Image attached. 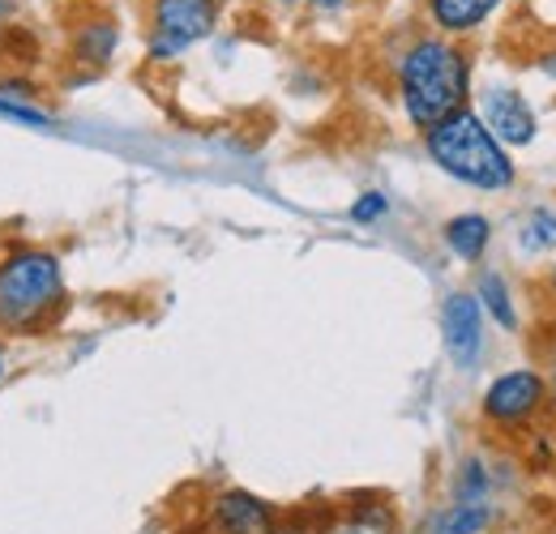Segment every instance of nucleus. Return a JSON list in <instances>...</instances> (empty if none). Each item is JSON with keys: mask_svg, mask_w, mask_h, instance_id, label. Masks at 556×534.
Wrapping results in <instances>:
<instances>
[{"mask_svg": "<svg viewBox=\"0 0 556 534\" xmlns=\"http://www.w3.org/2000/svg\"><path fill=\"white\" fill-rule=\"evenodd\" d=\"M488 522H492L488 505H454L450 513H441V518H437L432 534H480Z\"/></svg>", "mask_w": 556, "mask_h": 534, "instance_id": "14", "label": "nucleus"}, {"mask_svg": "<svg viewBox=\"0 0 556 534\" xmlns=\"http://www.w3.org/2000/svg\"><path fill=\"white\" fill-rule=\"evenodd\" d=\"M116 43H121V26H116L112 17H90V22H81L77 35H73V56H77L81 65L103 68L116 56Z\"/></svg>", "mask_w": 556, "mask_h": 534, "instance_id": "9", "label": "nucleus"}, {"mask_svg": "<svg viewBox=\"0 0 556 534\" xmlns=\"http://www.w3.org/2000/svg\"><path fill=\"white\" fill-rule=\"evenodd\" d=\"M65 278L56 253L17 249L0 262V326L4 330H39L61 304Z\"/></svg>", "mask_w": 556, "mask_h": 534, "instance_id": "3", "label": "nucleus"}, {"mask_svg": "<svg viewBox=\"0 0 556 534\" xmlns=\"http://www.w3.org/2000/svg\"><path fill=\"white\" fill-rule=\"evenodd\" d=\"M548 282H553V291H556V266H553V274H548Z\"/></svg>", "mask_w": 556, "mask_h": 534, "instance_id": "22", "label": "nucleus"}, {"mask_svg": "<svg viewBox=\"0 0 556 534\" xmlns=\"http://www.w3.org/2000/svg\"><path fill=\"white\" fill-rule=\"evenodd\" d=\"M287 4H295V0H287Z\"/></svg>", "mask_w": 556, "mask_h": 534, "instance_id": "24", "label": "nucleus"}, {"mask_svg": "<svg viewBox=\"0 0 556 534\" xmlns=\"http://www.w3.org/2000/svg\"><path fill=\"white\" fill-rule=\"evenodd\" d=\"M0 116H4V120H17V125H26V129H52V120H48L39 107H26V103L0 99Z\"/></svg>", "mask_w": 556, "mask_h": 534, "instance_id": "17", "label": "nucleus"}, {"mask_svg": "<svg viewBox=\"0 0 556 534\" xmlns=\"http://www.w3.org/2000/svg\"><path fill=\"white\" fill-rule=\"evenodd\" d=\"M441 338H445L450 359L463 372L480 364V355H484V308H480V300L471 291L445 295V304H441Z\"/></svg>", "mask_w": 556, "mask_h": 534, "instance_id": "5", "label": "nucleus"}, {"mask_svg": "<svg viewBox=\"0 0 556 534\" xmlns=\"http://www.w3.org/2000/svg\"><path fill=\"white\" fill-rule=\"evenodd\" d=\"M476 300H480V308L492 313V321H496L501 330H514V326H518V313H514V300H509V287H505L501 274H480Z\"/></svg>", "mask_w": 556, "mask_h": 534, "instance_id": "12", "label": "nucleus"}, {"mask_svg": "<svg viewBox=\"0 0 556 534\" xmlns=\"http://www.w3.org/2000/svg\"><path fill=\"white\" fill-rule=\"evenodd\" d=\"M0 377H4V351H0Z\"/></svg>", "mask_w": 556, "mask_h": 534, "instance_id": "23", "label": "nucleus"}, {"mask_svg": "<svg viewBox=\"0 0 556 534\" xmlns=\"http://www.w3.org/2000/svg\"><path fill=\"white\" fill-rule=\"evenodd\" d=\"M544 398H548L544 377L531 372V368H518V372H505V377H496L488 385L484 415L492 423H501V428H518V423H527L544 406Z\"/></svg>", "mask_w": 556, "mask_h": 534, "instance_id": "6", "label": "nucleus"}, {"mask_svg": "<svg viewBox=\"0 0 556 534\" xmlns=\"http://www.w3.org/2000/svg\"><path fill=\"white\" fill-rule=\"evenodd\" d=\"M518 244H522V253H548V249H556V209H544V205L531 209L522 231H518Z\"/></svg>", "mask_w": 556, "mask_h": 534, "instance_id": "13", "label": "nucleus"}, {"mask_svg": "<svg viewBox=\"0 0 556 534\" xmlns=\"http://www.w3.org/2000/svg\"><path fill=\"white\" fill-rule=\"evenodd\" d=\"M488 240H492V227H488L484 214H458V218L445 223V244H450L454 257H463V262H480Z\"/></svg>", "mask_w": 556, "mask_h": 534, "instance_id": "11", "label": "nucleus"}, {"mask_svg": "<svg viewBox=\"0 0 556 534\" xmlns=\"http://www.w3.org/2000/svg\"><path fill=\"white\" fill-rule=\"evenodd\" d=\"M540 68H544L548 77H556V52H544V56H540Z\"/></svg>", "mask_w": 556, "mask_h": 534, "instance_id": "20", "label": "nucleus"}, {"mask_svg": "<svg viewBox=\"0 0 556 534\" xmlns=\"http://www.w3.org/2000/svg\"><path fill=\"white\" fill-rule=\"evenodd\" d=\"M214 526L223 534H275V509L253 492H223L214 500Z\"/></svg>", "mask_w": 556, "mask_h": 534, "instance_id": "8", "label": "nucleus"}, {"mask_svg": "<svg viewBox=\"0 0 556 534\" xmlns=\"http://www.w3.org/2000/svg\"><path fill=\"white\" fill-rule=\"evenodd\" d=\"M484 496H488L484 462H463V474H458V505H484Z\"/></svg>", "mask_w": 556, "mask_h": 534, "instance_id": "16", "label": "nucleus"}, {"mask_svg": "<svg viewBox=\"0 0 556 534\" xmlns=\"http://www.w3.org/2000/svg\"><path fill=\"white\" fill-rule=\"evenodd\" d=\"M0 90H9V94H35L30 81H0Z\"/></svg>", "mask_w": 556, "mask_h": 534, "instance_id": "19", "label": "nucleus"}, {"mask_svg": "<svg viewBox=\"0 0 556 534\" xmlns=\"http://www.w3.org/2000/svg\"><path fill=\"white\" fill-rule=\"evenodd\" d=\"M313 4H317V9H339L343 0H313Z\"/></svg>", "mask_w": 556, "mask_h": 534, "instance_id": "21", "label": "nucleus"}, {"mask_svg": "<svg viewBox=\"0 0 556 534\" xmlns=\"http://www.w3.org/2000/svg\"><path fill=\"white\" fill-rule=\"evenodd\" d=\"M150 61H172L185 48L202 43L218 22V0H154L150 4Z\"/></svg>", "mask_w": 556, "mask_h": 534, "instance_id": "4", "label": "nucleus"}, {"mask_svg": "<svg viewBox=\"0 0 556 534\" xmlns=\"http://www.w3.org/2000/svg\"><path fill=\"white\" fill-rule=\"evenodd\" d=\"M480 120H484L488 134L496 137L501 145H531L535 134H540V120H535L531 103L514 86H488Z\"/></svg>", "mask_w": 556, "mask_h": 534, "instance_id": "7", "label": "nucleus"}, {"mask_svg": "<svg viewBox=\"0 0 556 534\" xmlns=\"http://www.w3.org/2000/svg\"><path fill=\"white\" fill-rule=\"evenodd\" d=\"M471 90V61L445 39H416L399 65V94L407 120L416 129H432L467 103Z\"/></svg>", "mask_w": 556, "mask_h": 534, "instance_id": "1", "label": "nucleus"}, {"mask_svg": "<svg viewBox=\"0 0 556 534\" xmlns=\"http://www.w3.org/2000/svg\"><path fill=\"white\" fill-rule=\"evenodd\" d=\"M496 4L501 0H428V13L445 35H471L492 17Z\"/></svg>", "mask_w": 556, "mask_h": 534, "instance_id": "10", "label": "nucleus"}, {"mask_svg": "<svg viewBox=\"0 0 556 534\" xmlns=\"http://www.w3.org/2000/svg\"><path fill=\"white\" fill-rule=\"evenodd\" d=\"M428 154L441 171H450L454 180H463L471 189L501 193L514 185V163H509L505 145L488 134V125L471 107H458L454 116H445L441 125L428 129Z\"/></svg>", "mask_w": 556, "mask_h": 534, "instance_id": "2", "label": "nucleus"}, {"mask_svg": "<svg viewBox=\"0 0 556 534\" xmlns=\"http://www.w3.org/2000/svg\"><path fill=\"white\" fill-rule=\"evenodd\" d=\"M386 209H390L386 193H359V201L351 205V218H355V223H377Z\"/></svg>", "mask_w": 556, "mask_h": 534, "instance_id": "18", "label": "nucleus"}, {"mask_svg": "<svg viewBox=\"0 0 556 534\" xmlns=\"http://www.w3.org/2000/svg\"><path fill=\"white\" fill-rule=\"evenodd\" d=\"M348 534H394V509L381 500H364L351 509Z\"/></svg>", "mask_w": 556, "mask_h": 534, "instance_id": "15", "label": "nucleus"}]
</instances>
